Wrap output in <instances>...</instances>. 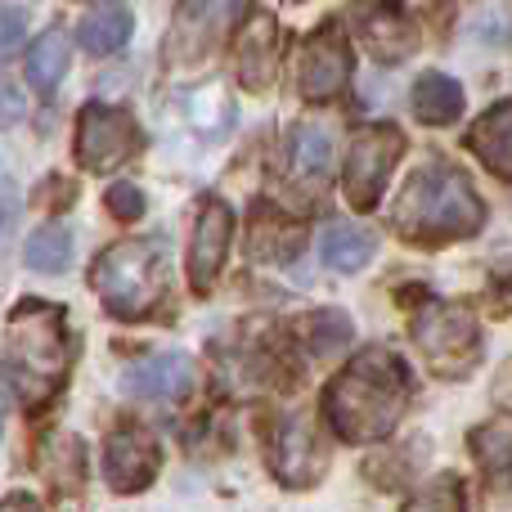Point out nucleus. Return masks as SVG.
<instances>
[{
  "instance_id": "obj_4",
  "label": "nucleus",
  "mask_w": 512,
  "mask_h": 512,
  "mask_svg": "<svg viewBox=\"0 0 512 512\" xmlns=\"http://www.w3.org/2000/svg\"><path fill=\"white\" fill-rule=\"evenodd\" d=\"M90 288L117 319H144L171 292V252L162 239H122L90 265Z\"/></svg>"
},
{
  "instance_id": "obj_22",
  "label": "nucleus",
  "mask_w": 512,
  "mask_h": 512,
  "mask_svg": "<svg viewBox=\"0 0 512 512\" xmlns=\"http://www.w3.org/2000/svg\"><path fill=\"white\" fill-rule=\"evenodd\" d=\"M288 162H292V176L301 180V185L319 189L328 176V162H333V144H328L324 126L306 122L292 131V144H288Z\"/></svg>"
},
{
  "instance_id": "obj_24",
  "label": "nucleus",
  "mask_w": 512,
  "mask_h": 512,
  "mask_svg": "<svg viewBox=\"0 0 512 512\" xmlns=\"http://www.w3.org/2000/svg\"><path fill=\"white\" fill-rule=\"evenodd\" d=\"M81 45H86L90 54H113L122 50L126 41H131V14H126L122 5H99L95 14L81 18Z\"/></svg>"
},
{
  "instance_id": "obj_8",
  "label": "nucleus",
  "mask_w": 512,
  "mask_h": 512,
  "mask_svg": "<svg viewBox=\"0 0 512 512\" xmlns=\"http://www.w3.org/2000/svg\"><path fill=\"white\" fill-rule=\"evenodd\" d=\"M144 135L135 126V117L126 108L113 104H86L77 117V162L95 176L131 162V153H140Z\"/></svg>"
},
{
  "instance_id": "obj_19",
  "label": "nucleus",
  "mask_w": 512,
  "mask_h": 512,
  "mask_svg": "<svg viewBox=\"0 0 512 512\" xmlns=\"http://www.w3.org/2000/svg\"><path fill=\"white\" fill-rule=\"evenodd\" d=\"M414 117L427 126H450L463 117V86L445 72H423L414 81Z\"/></svg>"
},
{
  "instance_id": "obj_6",
  "label": "nucleus",
  "mask_w": 512,
  "mask_h": 512,
  "mask_svg": "<svg viewBox=\"0 0 512 512\" xmlns=\"http://www.w3.org/2000/svg\"><path fill=\"white\" fill-rule=\"evenodd\" d=\"M400 153H405V135L396 131L391 122L364 126V131L351 135V149H346V171H342V189L346 203L355 212H369L378 207L382 189H387L391 171H396Z\"/></svg>"
},
{
  "instance_id": "obj_12",
  "label": "nucleus",
  "mask_w": 512,
  "mask_h": 512,
  "mask_svg": "<svg viewBox=\"0 0 512 512\" xmlns=\"http://www.w3.org/2000/svg\"><path fill=\"white\" fill-rule=\"evenodd\" d=\"M234 239V212L221 198H207L203 212L194 221V239H189V283L198 292H212V283L221 279L225 252H230Z\"/></svg>"
},
{
  "instance_id": "obj_16",
  "label": "nucleus",
  "mask_w": 512,
  "mask_h": 512,
  "mask_svg": "<svg viewBox=\"0 0 512 512\" xmlns=\"http://www.w3.org/2000/svg\"><path fill=\"white\" fill-rule=\"evenodd\" d=\"M86 445H81V436L72 432H50L41 441V450H36V468H41V477L50 481L59 495H77L81 486H86Z\"/></svg>"
},
{
  "instance_id": "obj_21",
  "label": "nucleus",
  "mask_w": 512,
  "mask_h": 512,
  "mask_svg": "<svg viewBox=\"0 0 512 512\" xmlns=\"http://www.w3.org/2000/svg\"><path fill=\"white\" fill-rule=\"evenodd\" d=\"M68 59H72V41L63 27H45L32 45H27V81L36 90H50L63 81L68 72Z\"/></svg>"
},
{
  "instance_id": "obj_9",
  "label": "nucleus",
  "mask_w": 512,
  "mask_h": 512,
  "mask_svg": "<svg viewBox=\"0 0 512 512\" xmlns=\"http://www.w3.org/2000/svg\"><path fill=\"white\" fill-rule=\"evenodd\" d=\"M328 468V450L315 432V418L310 414H288L274 427L270 441V472L283 481L288 490H306L324 477Z\"/></svg>"
},
{
  "instance_id": "obj_31",
  "label": "nucleus",
  "mask_w": 512,
  "mask_h": 512,
  "mask_svg": "<svg viewBox=\"0 0 512 512\" xmlns=\"http://www.w3.org/2000/svg\"><path fill=\"white\" fill-rule=\"evenodd\" d=\"M508 391H512V369H508V378H504V382H499V387H495V396H508Z\"/></svg>"
},
{
  "instance_id": "obj_27",
  "label": "nucleus",
  "mask_w": 512,
  "mask_h": 512,
  "mask_svg": "<svg viewBox=\"0 0 512 512\" xmlns=\"http://www.w3.org/2000/svg\"><path fill=\"white\" fill-rule=\"evenodd\" d=\"M108 212L117 221H140L144 216V189L140 185H113L108 189Z\"/></svg>"
},
{
  "instance_id": "obj_20",
  "label": "nucleus",
  "mask_w": 512,
  "mask_h": 512,
  "mask_svg": "<svg viewBox=\"0 0 512 512\" xmlns=\"http://www.w3.org/2000/svg\"><path fill=\"white\" fill-rule=\"evenodd\" d=\"M472 454L495 490H512V418L486 423L472 432Z\"/></svg>"
},
{
  "instance_id": "obj_10",
  "label": "nucleus",
  "mask_w": 512,
  "mask_h": 512,
  "mask_svg": "<svg viewBox=\"0 0 512 512\" xmlns=\"http://www.w3.org/2000/svg\"><path fill=\"white\" fill-rule=\"evenodd\" d=\"M158 468H162V445L149 427L122 423L104 441V481L117 495H140V490H149Z\"/></svg>"
},
{
  "instance_id": "obj_28",
  "label": "nucleus",
  "mask_w": 512,
  "mask_h": 512,
  "mask_svg": "<svg viewBox=\"0 0 512 512\" xmlns=\"http://www.w3.org/2000/svg\"><path fill=\"white\" fill-rule=\"evenodd\" d=\"M23 9L14 5H0V59H9V54L23 45Z\"/></svg>"
},
{
  "instance_id": "obj_1",
  "label": "nucleus",
  "mask_w": 512,
  "mask_h": 512,
  "mask_svg": "<svg viewBox=\"0 0 512 512\" xmlns=\"http://www.w3.org/2000/svg\"><path fill=\"white\" fill-rule=\"evenodd\" d=\"M409 396H414V382H409L405 360L387 346H364L324 387V418L342 441L373 445L396 432Z\"/></svg>"
},
{
  "instance_id": "obj_2",
  "label": "nucleus",
  "mask_w": 512,
  "mask_h": 512,
  "mask_svg": "<svg viewBox=\"0 0 512 512\" xmlns=\"http://www.w3.org/2000/svg\"><path fill=\"white\" fill-rule=\"evenodd\" d=\"M486 225V203L459 167L432 158L409 176L391 207V230L409 243H450L472 239Z\"/></svg>"
},
{
  "instance_id": "obj_15",
  "label": "nucleus",
  "mask_w": 512,
  "mask_h": 512,
  "mask_svg": "<svg viewBox=\"0 0 512 512\" xmlns=\"http://www.w3.org/2000/svg\"><path fill=\"white\" fill-rule=\"evenodd\" d=\"M279 27L270 14H256L239 27V41H234V72H239L243 90H270L274 72H279Z\"/></svg>"
},
{
  "instance_id": "obj_18",
  "label": "nucleus",
  "mask_w": 512,
  "mask_h": 512,
  "mask_svg": "<svg viewBox=\"0 0 512 512\" xmlns=\"http://www.w3.org/2000/svg\"><path fill=\"white\" fill-rule=\"evenodd\" d=\"M319 256H324L328 270H342V274H355L364 270V265L378 256V239H373V230H364V225H328L324 239H319Z\"/></svg>"
},
{
  "instance_id": "obj_11",
  "label": "nucleus",
  "mask_w": 512,
  "mask_h": 512,
  "mask_svg": "<svg viewBox=\"0 0 512 512\" xmlns=\"http://www.w3.org/2000/svg\"><path fill=\"white\" fill-rule=\"evenodd\" d=\"M351 81V41L337 23H324L306 45L297 63V86L306 99H333Z\"/></svg>"
},
{
  "instance_id": "obj_17",
  "label": "nucleus",
  "mask_w": 512,
  "mask_h": 512,
  "mask_svg": "<svg viewBox=\"0 0 512 512\" xmlns=\"http://www.w3.org/2000/svg\"><path fill=\"white\" fill-rule=\"evenodd\" d=\"M468 149L477 153L499 180H512V99L508 104H495L477 126H472Z\"/></svg>"
},
{
  "instance_id": "obj_26",
  "label": "nucleus",
  "mask_w": 512,
  "mask_h": 512,
  "mask_svg": "<svg viewBox=\"0 0 512 512\" xmlns=\"http://www.w3.org/2000/svg\"><path fill=\"white\" fill-rule=\"evenodd\" d=\"M405 512H468V495H463V481L454 472L432 477L418 495H409Z\"/></svg>"
},
{
  "instance_id": "obj_7",
  "label": "nucleus",
  "mask_w": 512,
  "mask_h": 512,
  "mask_svg": "<svg viewBox=\"0 0 512 512\" xmlns=\"http://www.w3.org/2000/svg\"><path fill=\"white\" fill-rule=\"evenodd\" d=\"M248 9H252V0H180L176 23L162 36V59L194 63L203 54H212L239 27V18Z\"/></svg>"
},
{
  "instance_id": "obj_14",
  "label": "nucleus",
  "mask_w": 512,
  "mask_h": 512,
  "mask_svg": "<svg viewBox=\"0 0 512 512\" xmlns=\"http://www.w3.org/2000/svg\"><path fill=\"white\" fill-rule=\"evenodd\" d=\"M194 360L180 351H167V355H149V360L131 364L126 369V391L140 400H158V405H176L194 391Z\"/></svg>"
},
{
  "instance_id": "obj_25",
  "label": "nucleus",
  "mask_w": 512,
  "mask_h": 512,
  "mask_svg": "<svg viewBox=\"0 0 512 512\" xmlns=\"http://www.w3.org/2000/svg\"><path fill=\"white\" fill-rule=\"evenodd\" d=\"M27 265H32L36 274H54V270H63V265L72 261V230L68 225H41V230L27 239Z\"/></svg>"
},
{
  "instance_id": "obj_29",
  "label": "nucleus",
  "mask_w": 512,
  "mask_h": 512,
  "mask_svg": "<svg viewBox=\"0 0 512 512\" xmlns=\"http://www.w3.org/2000/svg\"><path fill=\"white\" fill-rule=\"evenodd\" d=\"M18 117H23V90L0 77V126H14Z\"/></svg>"
},
{
  "instance_id": "obj_5",
  "label": "nucleus",
  "mask_w": 512,
  "mask_h": 512,
  "mask_svg": "<svg viewBox=\"0 0 512 512\" xmlns=\"http://www.w3.org/2000/svg\"><path fill=\"white\" fill-rule=\"evenodd\" d=\"M414 342L436 378H468L481 364V324L468 306L427 301L414 315Z\"/></svg>"
},
{
  "instance_id": "obj_30",
  "label": "nucleus",
  "mask_w": 512,
  "mask_h": 512,
  "mask_svg": "<svg viewBox=\"0 0 512 512\" xmlns=\"http://www.w3.org/2000/svg\"><path fill=\"white\" fill-rule=\"evenodd\" d=\"M0 512H41V504L32 495H9V499H0Z\"/></svg>"
},
{
  "instance_id": "obj_13",
  "label": "nucleus",
  "mask_w": 512,
  "mask_h": 512,
  "mask_svg": "<svg viewBox=\"0 0 512 512\" xmlns=\"http://www.w3.org/2000/svg\"><path fill=\"white\" fill-rule=\"evenodd\" d=\"M355 23H360V36L382 63H400L418 50V27L414 18L405 14L400 0H360L355 5Z\"/></svg>"
},
{
  "instance_id": "obj_3",
  "label": "nucleus",
  "mask_w": 512,
  "mask_h": 512,
  "mask_svg": "<svg viewBox=\"0 0 512 512\" xmlns=\"http://www.w3.org/2000/svg\"><path fill=\"white\" fill-rule=\"evenodd\" d=\"M72 360V337L63 306L50 301H18L9 315V369H14L18 396L27 409L45 405L63 387V373Z\"/></svg>"
},
{
  "instance_id": "obj_23",
  "label": "nucleus",
  "mask_w": 512,
  "mask_h": 512,
  "mask_svg": "<svg viewBox=\"0 0 512 512\" xmlns=\"http://www.w3.org/2000/svg\"><path fill=\"white\" fill-rule=\"evenodd\" d=\"M301 342H306V351L310 355H337L346 342H351V333H355V324H351V315L346 310H337V306H319V310H310L306 319H301Z\"/></svg>"
}]
</instances>
